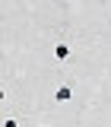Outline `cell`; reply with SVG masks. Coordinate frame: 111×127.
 Returning a JSON list of instances; mask_svg holds the SVG:
<instances>
[{"label": "cell", "mask_w": 111, "mask_h": 127, "mask_svg": "<svg viewBox=\"0 0 111 127\" xmlns=\"http://www.w3.org/2000/svg\"><path fill=\"white\" fill-rule=\"evenodd\" d=\"M70 98H73V89L70 86H60L57 89V102H70Z\"/></svg>", "instance_id": "6da1fadb"}, {"label": "cell", "mask_w": 111, "mask_h": 127, "mask_svg": "<svg viewBox=\"0 0 111 127\" xmlns=\"http://www.w3.org/2000/svg\"><path fill=\"white\" fill-rule=\"evenodd\" d=\"M54 57H57V61H67V57H70V48H67V45H57V48H54Z\"/></svg>", "instance_id": "7a4b0ae2"}, {"label": "cell", "mask_w": 111, "mask_h": 127, "mask_svg": "<svg viewBox=\"0 0 111 127\" xmlns=\"http://www.w3.org/2000/svg\"><path fill=\"white\" fill-rule=\"evenodd\" d=\"M3 127H19V124H16V118H6V121H3Z\"/></svg>", "instance_id": "3957f363"}, {"label": "cell", "mask_w": 111, "mask_h": 127, "mask_svg": "<svg viewBox=\"0 0 111 127\" xmlns=\"http://www.w3.org/2000/svg\"><path fill=\"white\" fill-rule=\"evenodd\" d=\"M41 127H51V124H41Z\"/></svg>", "instance_id": "277c9868"}]
</instances>
